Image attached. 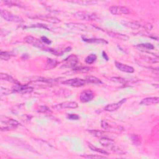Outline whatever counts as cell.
<instances>
[{
	"label": "cell",
	"instance_id": "obj_1",
	"mask_svg": "<svg viewBox=\"0 0 159 159\" xmlns=\"http://www.w3.org/2000/svg\"><path fill=\"white\" fill-rule=\"evenodd\" d=\"M100 142L103 146L108 148L110 151L115 152L116 154H118L119 155H123L126 153L113 139H110V137H103V138L100 139Z\"/></svg>",
	"mask_w": 159,
	"mask_h": 159
},
{
	"label": "cell",
	"instance_id": "obj_2",
	"mask_svg": "<svg viewBox=\"0 0 159 159\" xmlns=\"http://www.w3.org/2000/svg\"><path fill=\"white\" fill-rule=\"evenodd\" d=\"M19 125V123L13 119L8 118L5 116L1 117V130L2 131L15 130Z\"/></svg>",
	"mask_w": 159,
	"mask_h": 159
},
{
	"label": "cell",
	"instance_id": "obj_3",
	"mask_svg": "<svg viewBox=\"0 0 159 159\" xmlns=\"http://www.w3.org/2000/svg\"><path fill=\"white\" fill-rule=\"evenodd\" d=\"M122 24L126 26L134 29H142L144 30H151L152 29V26L150 24H142L139 22H130V21H122Z\"/></svg>",
	"mask_w": 159,
	"mask_h": 159
},
{
	"label": "cell",
	"instance_id": "obj_4",
	"mask_svg": "<svg viewBox=\"0 0 159 159\" xmlns=\"http://www.w3.org/2000/svg\"><path fill=\"white\" fill-rule=\"evenodd\" d=\"M0 13H1V16L3 19H5L6 21H9V22L22 23L24 21L22 17H21L20 16H18L17 15H15L5 9H1V12H0Z\"/></svg>",
	"mask_w": 159,
	"mask_h": 159
},
{
	"label": "cell",
	"instance_id": "obj_5",
	"mask_svg": "<svg viewBox=\"0 0 159 159\" xmlns=\"http://www.w3.org/2000/svg\"><path fill=\"white\" fill-rule=\"evenodd\" d=\"M73 16L75 17L84 20V21H97L99 19V17L95 14L90 13L88 12L84 11H78L73 14Z\"/></svg>",
	"mask_w": 159,
	"mask_h": 159
},
{
	"label": "cell",
	"instance_id": "obj_6",
	"mask_svg": "<svg viewBox=\"0 0 159 159\" xmlns=\"http://www.w3.org/2000/svg\"><path fill=\"white\" fill-rule=\"evenodd\" d=\"M24 40L29 44L35 47L42 49L44 50H45V49L46 47L42 43V42L39 39H37L33 36H27L24 38Z\"/></svg>",
	"mask_w": 159,
	"mask_h": 159
},
{
	"label": "cell",
	"instance_id": "obj_7",
	"mask_svg": "<svg viewBox=\"0 0 159 159\" xmlns=\"http://www.w3.org/2000/svg\"><path fill=\"white\" fill-rule=\"evenodd\" d=\"M110 12L114 15L129 14L131 13V10L125 6H113L110 8Z\"/></svg>",
	"mask_w": 159,
	"mask_h": 159
},
{
	"label": "cell",
	"instance_id": "obj_8",
	"mask_svg": "<svg viewBox=\"0 0 159 159\" xmlns=\"http://www.w3.org/2000/svg\"><path fill=\"white\" fill-rule=\"evenodd\" d=\"M78 62L77 57L75 55H72L63 61L62 67L65 68H73L76 66Z\"/></svg>",
	"mask_w": 159,
	"mask_h": 159
},
{
	"label": "cell",
	"instance_id": "obj_9",
	"mask_svg": "<svg viewBox=\"0 0 159 159\" xmlns=\"http://www.w3.org/2000/svg\"><path fill=\"white\" fill-rule=\"evenodd\" d=\"M87 83L85 80H83L81 78H76L73 79H69L63 81V84H65L66 85L73 87H80L84 86Z\"/></svg>",
	"mask_w": 159,
	"mask_h": 159
},
{
	"label": "cell",
	"instance_id": "obj_10",
	"mask_svg": "<svg viewBox=\"0 0 159 159\" xmlns=\"http://www.w3.org/2000/svg\"><path fill=\"white\" fill-rule=\"evenodd\" d=\"M8 139L9 140H8V141L10 143H12V144H14L18 145L19 147H23V148H24L25 149H27L28 151L34 152H36V151L34 150V149L33 147L30 146V145H29L27 143H26V142H24L23 141H21V140H19L18 139H16V138H10Z\"/></svg>",
	"mask_w": 159,
	"mask_h": 159
},
{
	"label": "cell",
	"instance_id": "obj_11",
	"mask_svg": "<svg viewBox=\"0 0 159 159\" xmlns=\"http://www.w3.org/2000/svg\"><path fill=\"white\" fill-rule=\"evenodd\" d=\"M78 105L77 103L75 101H65L63 102L62 103L58 104L56 106H54L53 108L57 110H60L62 109H67V108H72V109H75L77 108Z\"/></svg>",
	"mask_w": 159,
	"mask_h": 159
},
{
	"label": "cell",
	"instance_id": "obj_12",
	"mask_svg": "<svg viewBox=\"0 0 159 159\" xmlns=\"http://www.w3.org/2000/svg\"><path fill=\"white\" fill-rule=\"evenodd\" d=\"M12 90L13 92L19 93H22V94H26V93H30L33 91L34 89L33 88L24 86V85H21V84H15V85L13 87Z\"/></svg>",
	"mask_w": 159,
	"mask_h": 159
},
{
	"label": "cell",
	"instance_id": "obj_13",
	"mask_svg": "<svg viewBox=\"0 0 159 159\" xmlns=\"http://www.w3.org/2000/svg\"><path fill=\"white\" fill-rule=\"evenodd\" d=\"M94 97V93L90 90L83 91L80 93V99L82 103H87L91 101Z\"/></svg>",
	"mask_w": 159,
	"mask_h": 159
},
{
	"label": "cell",
	"instance_id": "obj_14",
	"mask_svg": "<svg viewBox=\"0 0 159 159\" xmlns=\"http://www.w3.org/2000/svg\"><path fill=\"white\" fill-rule=\"evenodd\" d=\"M33 17H30V18H35V19H39L42 21H47L49 23H59L60 22V21L56 17L52 16L50 15H42V14H39V15H33Z\"/></svg>",
	"mask_w": 159,
	"mask_h": 159
},
{
	"label": "cell",
	"instance_id": "obj_15",
	"mask_svg": "<svg viewBox=\"0 0 159 159\" xmlns=\"http://www.w3.org/2000/svg\"><path fill=\"white\" fill-rule=\"evenodd\" d=\"M101 127L104 129H107V130H110L111 131L113 132H116V131H118V132H121V131H122V128H121L120 126H114V125H111L110 124L108 121H105V120H103L101 121Z\"/></svg>",
	"mask_w": 159,
	"mask_h": 159
},
{
	"label": "cell",
	"instance_id": "obj_16",
	"mask_svg": "<svg viewBox=\"0 0 159 159\" xmlns=\"http://www.w3.org/2000/svg\"><path fill=\"white\" fill-rule=\"evenodd\" d=\"M126 98L121 100L120 101L116 103H113V104H109L107 107L104 108V110L107 111H114L116 110H118L122 104L126 101Z\"/></svg>",
	"mask_w": 159,
	"mask_h": 159
},
{
	"label": "cell",
	"instance_id": "obj_17",
	"mask_svg": "<svg viewBox=\"0 0 159 159\" xmlns=\"http://www.w3.org/2000/svg\"><path fill=\"white\" fill-rule=\"evenodd\" d=\"M115 65L116 67H117L119 70L126 72V73H133L134 72V68L131 66L127 65L126 64H123L122 63L118 62H115Z\"/></svg>",
	"mask_w": 159,
	"mask_h": 159
},
{
	"label": "cell",
	"instance_id": "obj_18",
	"mask_svg": "<svg viewBox=\"0 0 159 159\" xmlns=\"http://www.w3.org/2000/svg\"><path fill=\"white\" fill-rule=\"evenodd\" d=\"M159 101V98L158 97H149L143 99L140 104L141 105H145V106H149L157 104Z\"/></svg>",
	"mask_w": 159,
	"mask_h": 159
},
{
	"label": "cell",
	"instance_id": "obj_19",
	"mask_svg": "<svg viewBox=\"0 0 159 159\" xmlns=\"http://www.w3.org/2000/svg\"><path fill=\"white\" fill-rule=\"evenodd\" d=\"M29 81L30 82H44L46 83L50 84V83L52 81V80L47 79L44 77H37V76H33V77H30L28 78Z\"/></svg>",
	"mask_w": 159,
	"mask_h": 159
},
{
	"label": "cell",
	"instance_id": "obj_20",
	"mask_svg": "<svg viewBox=\"0 0 159 159\" xmlns=\"http://www.w3.org/2000/svg\"><path fill=\"white\" fill-rule=\"evenodd\" d=\"M58 64V62L56 60L52 59H48L46 61V63H45V67L44 69L46 70H50L55 68Z\"/></svg>",
	"mask_w": 159,
	"mask_h": 159
},
{
	"label": "cell",
	"instance_id": "obj_21",
	"mask_svg": "<svg viewBox=\"0 0 159 159\" xmlns=\"http://www.w3.org/2000/svg\"><path fill=\"white\" fill-rule=\"evenodd\" d=\"M108 34L110 36L114 39L121 40H127L129 39V37L128 36H126L125 34H120V33H114V32H108Z\"/></svg>",
	"mask_w": 159,
	"mask_h": 159
},
{
	"label": "cell",
	"instance_id": "obj_22",
	"mask_svg": "<svg viewBox=\"0 0 159 159\" xmlns=\"http://www.w3.org/2000/svg\"><path fill=\"white\" fill-rule=\"evenodd\" d=\"M83 41L88 42V43H96V44H108V42L103 39H87L86 37H82Z\"/></svg>",
	"mask_w": 159,
	"mask_h": 159
},
{
	"label": "cell",
	"instance_id": "obj_23",
	"mask_svg": "<svg viewBox=\"0 0 159 159\" xmlns=\"http://www.w3.org/2000/svg\"><path fill=\"white\" fill-rule=\"evenodd\" d=\"M92 135L97 137L99 139L103 138V137H109L108 135L106 134L104 132L101 131H98V130H90L88 131Z\"/></svg>",
	"mask_w": 159,
	"mask_h": 159
},
{
	"label": "cell",
	"instance_id": "obj_24",
	"mask_svg": "<svg viewBox=\"0 0 159 159\" xmlns=\"http://www.w3.org/2000/svg\"><path fill=\"white\" fill-rule=\"evenodd\" d=\"M0 78H1L2 80L8 81L9 82L14 83L15 84H19V82L16 79H14L13 77H12L11 76H10L9 75L6 73H2L1 74H0Z\"/></svg>",
	"mask_w": 159,
	"mask_h": 159
},
{
	"label": "cell",
	"instance_id": "obj_25",
	"mask_svg": "<svg viewBox=\"0 0 159 159\" xmlns=\"http://www.w3.org/2000/svg\"><path fill=\"white\" fill-rule=\"evenodd\" d=\"M68 27H69L71 29H78V30H84L87 29V27L85 26V24H78V23H68L67 24Z\"/></svg>",
	"mask_w": 159,
	"mask_h": 159
},
{
	"label": "cell",
	"instance_id": "obj_26",
	"mask_svg": "<svg viewBox=\"0 0 159 159\" xmlns=\"http://www.w3.org/2000/svg\"><path fill=\"white\" fill-rule=\"evenodd\" d=\"M15 54L12 52H2L0 54V57L2 60H8L10 58L14 56Z\"/></svg>",
	"mask_w": 159,
	"mask_h": 159
},
{
	"label": "cell",
	"instance_id": "obj_27",
	"mask_svg": "<svg viewBox=\"0 0 159 159\" xmlns=\"http://www.w3.org/2000/svg\"><path fill=\"white\" fill-rule=\"evenodd\" d=\"M131 139L133 144L135 145H139L141 144L142 139L140 135L137 134H131Z\"/></svg>",
	"mask_w": 159,
	"mask_h": 159
},
{
	"label": "cell",
	"instance_id": "obj_28",
	"mask_svg": "<svg viewBox=\"0 0 159 159\" xmlns=\"http://www.w3.org/2000/svg\"><path fill=\"white\" fill-rule=\"evenodd\" d=\"M88 147L90 148V149L93 151H94V152H97L98 153H100V154H105V155H108V152H107L106 151L103 150V149H100V148H98L97 147H95L94 145H93L91 144H90V143H88Z\"/></svg>",
	"mask_w": 159,
	"mask_h": 159
},
{
	"label": "cell",
	"instance_id": "obj_29",
	"mask_svg": "<svg viewBox=\"0 0 159 159\" xmlns=\"http://www.w3.org/2000/svg\"><path fill=\"white\" fill-rule=\"evenodd\" d=\"M5 4L9 6H18L20 8H24V5L22 3V2H17V1H6L4 2Z\"/></svg>",
	"mask_w": 159,
	"mask_h": 159
},
{
	"label": "cell",
	"instance_id": "obj_30",
	"mask_svg": "<svg viewBox=\"0 0 159 159\" xmlns=\"http://www.w3.org/2000/svg\"><path fill=\"white\" fill-rule=\"evenodd\" d=\"M85 81L88 83H93V84H102V81L97 77H88Z\"/></svg>",
	"mask_w": 159,
	"mask_h": 159
},
{
	"label": "cell",
	"instance_id": "obj_31",
	"mask_svg": "<svg viewBox=\"0 0 159 159\" xmlns=\"http://www.w3.org/2000/svg\"><path fill=\"white\" fill-rule=\"evenodd\" d=\"M97 59V56L95 54H90L89 55L86 59H85V62L87 63L88 64H91V63H93V62H94L95 61H96Z\"/></svg>",
	"mask_w": 159,
	"mask_h": 159
},
{
	"label": "cell",
	"instance_id": "obj_32",
	"mask_svg": "<svg viewBox=\"0 0 159 159\" xmlns=\"http://www.w3.org/2000/svg\"><path fill=\"white\" fill-rule=\"evenodd\" d=\"M73 3H77V4L81 5L89 6V5H94L97 2L95 1H75V2H73Z\"/></svg>",
	"mask_w": 159,
	"mask_h": 159
},
{
	"label": "cell",
	"instance_id": "obj_33",
	"mask_svg": "<svg viewBox=\"0 0 159 159\" xmlns=\"http://www.w3.org/2000/svg\"><path fill=\"white\" fill-rule=\"evenodd\" d=\"M92 69H93L91 67H77V68H74L73 69V71L75 72H88L91 71Z\"/></svg>",
	"mask_w": 159,
	"mask_h": 159
},
{
	"label": "cell",
	"instance_id": "obj_34",
	"mask_svg": "<svg viewBox=\"0 0 159 159\" xmlns=\"http://www.w3.org/2000/svg\"><path fill=\"white\" fill-rule=\"evenodd\" d=\"M37 111L39 113H52V111L50 110L49 108L45 106H40L37 109Z\"/></svg>",
	"mask_w": 159,
	"mask_h": 159
},
{
	"label": "cell",
	"instance_id": "obj_35",
	"mask_svg": "<svg viewBox=\"0 0 159 159\" xmlns=\"http://www.w3.org/2000/svg\"><path fill=\"white\" fill-rule=\"evenodd\" d=\"M82 157L86 158H106L107 157L102 155H82Z\"/></svg>",
	"mask_w": 159,
	"mask_h": 159
},
{
	"label": "cell",
	"instance_id": "obj_36",
	"mask_svg": "<svg viewBox=\"0 0 159 159\" xmlns=\"http://www.w3.org/2000/svg\"><path fill=\"white\" fill-rule=\"evenodd\" d=\"M137 47H144V48H145L148 50H152L154 49V46L151 44H149V43H146V44H139L137 45Z\"/></svg>",
	"mask_w": 159,
	"mask_h": 159
},
{
	"label": "cell",
	"instance_id": "obj_37",
	"mask_svg": "<svg viewBox=\"0 0 159 159\" xmlns=\"http://www.w3.org/2000/svg\"><path fill=\"white\" fill-rule=\"evenodd\" d=\"M13 90H10L9 89H7V88H4L3 87L1 88V94L2 95H8V94H10L11 93H13Z\"/></svg>",
	"mask_w": 159,
	"mask_h": 159
},
{
	"label": "cell",
	"instance_id": "obj_38",
	"mask_svg": "<svg viewBox=\"0 0 159 159\" xmlns=\"http://www.w3.org/2000/svg\"><path fill=\"white\" fill-rule=\"evenodd\" d=\"M67 118L71 120H78L80 119V116L76 114H68Z\"/></svg>",
	"mask_w": 159,
	"mask_h": 159
},
{
	"label": "cell",
	"instance_id": "obj_39",
	"mask_svg": "<svg viewBox=\"0 0 159 159\" xmlns=\"http://www.w3.org/2000/svg\"><path fill=\"white\" fill-rule=\"evenodd\" d=\"M41 40H42V42H43L44 43H45L46 44L49 45V44H51V41L48 38H47L46 37H44V36L42 37H41Z\"/></svg>",
	"mask_w": 159,
	"mask_h": 159
},
{
	"label": "cell",
	"instance_id": "obj_40",
	"mask_svg": "<svg viewBox=\"0 0 159 159\" xmlns=\"http://www.w3.org/2000/svg\"><path fill=\"white\" fill-rule=\"evenodd\" d=\"M111 79H113V80H114L115 81H118V82H119V83H126L125 79H123V78H121L115 77V78H112Z\"/></svg>",
	"mask_w": 159,
	"mask_h": 159
},
{
	"label": "cell",
	"instance_id": "obj_41",
	"mask_svg": "<svg viewBox=\"0 0 159 159\" xmlns=\"http://www.w3.org/2000/svg\"><path fill=\"white\" fill-rule=\"evenodd\" d=\"M102 54H103V57L104 59V60H106L107 61H108L109 57H108V56L107 54V53H106L104 51H103L102 52Z\"/></svg>",
	"mask_w": 159,
	"mask_h": 159
}]
</instances>
